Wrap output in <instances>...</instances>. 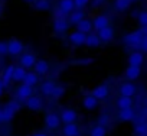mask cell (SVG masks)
Wrapping results in <instances>:
<instances>
[{"instance_id": "cell-17", "label": "cell", "mask_w": 147, "mask_h": 136, "mask_svg": "<svg viewBox=\"0 0 147 136\" xmlns=\"http://www.w3.org/2000/svg\"><path fill=\"white\" fill-rule=\"evenodd\" d=\"M118 90H120V94H121V96H127V97H133V96L137 93L136 86L131 84V83H124V84H121Z\"/></svg>"}, {"instance_id": "cell-6", "label": "cell", "mask_w": 147, "mask_h": 136, "mask_svg": "<svg viewBox=\"0 0 147 136\" xmlns=\"http://www.w3.org/2000/svg\"><path fill=\"white\" fill-rule=\"evenodd\" d=\"M45 126L48 129H58L61 126L59 114H56V113H48L45 116Z\"/></svg>"}, {"instance_id": "cell-34", "label": "cell", "mask_w": 147, "mask_h": 136, "mask_svg": "<svg viewBox=\"0 0 147 136\" xmlns=\"http://www.w3.org/2000/svg\"><path fill=\"white\" fill-rule=\"evenodd\" d=\"M63 93H65V87H63V86H56V84H55V88H53V91H52V96H53L55 99H59V97L63 96Z\"/></svg>"}, {"instance_id": "cell-37", "label": "cell", "mask_w": 147, "mask_h": 136, "mask_svg": "<svg viewBox=\"0 0 147 136\" xmlns=\"http://www.w3.org/2000/svg\"><path fill=\"white\" fill-rule=\"evenodd\" d=\"M138 22H140L141 26H147V13L146 12H141L138 15Z\"/></svg>"}, {"instance_id": "cell-36", "label": "cell", "mask_w": 147, "mask_h": 136, "mask_svg": "<svg viewBox=\"0 0 147 136\" xmlns=\"http://www.w3.org/2000/svg\"><path fill=\"white\" fill-rule=\"evenodd\" d=\"M90 0H74V6H75L77 9H82L88 5Z\"/></svg>"}, {"instance_id": "cell-43", "label": "cell", "mask_w": 147, "mask_h": 136, "mask_svg": "<svg viewBox=\"0 0 147 136\" xmlns=\"http://www.w3.org/2000/svg\"><path fill=\"white\" fill-rule=\"evenodd\" d=\"M0 123H3V113H2V107H0Z\"/></svg>"}, {"instance_id": "cell-12", "label": "cell", "mask_w": 147, "mask_h": 136, "mask_svg": "<svg viewBox=\"0 0 147 136\" xmlns=\"http://www.w3.org/2000/svg\"><path fill=\"white\" fill-rule=\"evenodd\" d=\"M62 133H63V136H80L81 130H80L78 124L74 122V123H65Z\"/></svg>"}, {"instance_id": "cell-25", "label": "cell", "mask_w": 147, "mask_h": 136, "mask_svg": "<svg viewBox=\"0 0 147 136\" xmlns=\"http://www.w3.org/2000/svg\"><path fill=\"white\" fill-rule=\"evenodd\" d=\"M13 68H15V65H7V67H6V70H5V71H3V74H2V77H0V80H2V83H3V86H5V87H6V86H9V83L12 81Z\"/></svg>"}, {"instance_id": "cell-18", "label": "cell", "mask_w": 147, "mask_h": 136, "mask_svg": "<svg viewBox=\"0 0 147 136\" xmlns=\"http://www.w3.org/2000/svg\"><path fill=\"white\" fill-rule=\"evenodd\" d=\"M32 93H33V87L28 84H20V87H18V91H16L20 100H26L29 96H32Z\"/></svg>"}, {"instance_id": "cell-31", "label": "cell", "mask_w": 147, "mask_h": 136, "mask_svg": "<svg viewBox=\"0 0 147 136\" xmlns=\"http://www.w3.org/2000/svg\"><path fill=\"white\" fill-rule=\"evenodd\" d=\"M133 135L134 136H147V126H146V123L136 124V127L133 130Z\"/></svg>"}, {"instance_id": "cell-33", "label": "cell", "mask_w": 147, "mask_h": 136, "mask_svg": "<svg viewBox=\"0 0 147 136\" xmlns=\"http://www.w3.org/2000/svg\"><path fill=\"white\" fill-rule=\"evenodd\" d=\"M130 5H131L130 0H115V9H117L118 12L127 10V9L130 7Z\"/></svg>"}, {"instance_id": "cell-19", "label": "cell", "mask_w": 147, "mask_h": 136, "mask_svg": "<svg viewBox=\"0 0 147 136\" xmlns=\"http://www.w3.org/2000/svg\"><path fill=\"white\" fill-rule=\"evenodd\" d=\"M74 9H75V6H74V0H61L59 2V12L62 15H68Z\"/></svg>"}, {"instance_id": "cell-29", "label": "cell", "mask_w": 147, "mask_h": 136, "mask_svg": "<svg viewBox=\"0 0 147 136\" xmlns=\"http://www.w3.org/2000/svg\"><path fill=\"white\" fill-rule=\"evenodd\" d=\"M55 88V83L53 81H45L42 86H40V93L43 96H52V91Z\"/></svg>"}, {"instance_id": "cell-30", "label": "cell", "mask_w": 147, "mask_h": 136, "mask_svg": "<svg viewBox=\"0 0 147 136\" xmlns=\"http://www.w3.org/2000/svg\"><path fill=\"white\" fill-rule=\"evenodd\" d=\"M90 136H107V129L104 124H97L91 129Z\"/></svg>"}, {"instance_id": "cell-16", "label": "cell", "mask_w": 147, "mask_h": 136, "mask_svg": "<svg viewBox=\"0 0 147 136\" xmlns=\"http://www.w3.org/2000/svg\"><path fill=\"white\" fill-rule=\"evenodd\" d=\"M35 62H36V56H35V54H32V52L23 54V55L20 56V65H22L23 68H32Z\"/></svg>"}, {"instance_id": "cell-1", "label": "cell", "mask_w": 147, "mask_h": 136, "mask_svg": "<svg viewBox=\"0 0 147 136\" xmlns=\"http://www.w3.org/2000/svg\"><path fill=\"white\" fill-rule=\"evenodd\" d=\"M146 32H147V26H141L138 31L128 33V35L124 38V42H125L127 45H130V46L137 48V45H138V42L141 41V38L146 36Z\"/></svg>"}, {"instance_id": "cell-39", "label": "cell", "mask_w": 147, "mask_h": 136, "mask_svg": "<svg viewBox=\"0 0 147 136\" xmlns=\"http://www.w3.org/2000/svg\"><path fill=\"white\" fill-rule=\"evenodd\" d=\"M107 122H108V117H107L105 114L100 117V124H104V126H105V124H107Z\"/></svg>"}, {"instance_id": "cell-13", "label": "cell", "mask_w": 147, "mask_h": 136, "mask_svg": "<svg viewBox=\"0 0 147 136\" xmlns=\"http://www.w3.org/2000/svg\"><path fill=\"white\" fill-rule=\"evenodd\" d=\"M108 93H110L108 86H107V84H100V86H97V87L92 90V93H91V94H92L95 99L102 100V99H105V97L108 96Z\"/></svg>"}, {"instance_id": "cell-3", "label": "cell", "mask_w": 147, "mask_h": 136, "mask_svg": "<svg viewBox=\"0 0 147 136\" xmlns=\"http://www.w3.org/2000/svg\"><path fill=\"white\" fill-rule=\"evenodd\" d=\"M59 119H61V123H74V122H77L78 114L71 107H63V109H61Z\"/></svg>"}, {"instance_id": "cell-10", "label": "cell", "mask_w": 147, "mask_h": 136, "mask_svg": "<svg viewBox=\"0 0 147 136\" xmlns=\"http://www.w3.org/2000/svg\"><path fill=\"white\" fill-rule=\"evenodd\" d=\"M118 119L121 122H133L136 119V112L133 107H127V109H120L118 113Z\"/></svg>"}, {"instance_id": "cell-35", "label": "cell", "mask_w": 147, "mask_h": 136, "mask_svg": "<svg viewBox=\"0 0 147 136\" xmlns=\"http://www.w3.org/2000/svg\"><path fill=\"white\" fill-rule=\"evenodd\" d=\"M137 48H138V51H141V52H146V51H147V36H143V38H141V41L138 42Z\"/></svg>"}, {"instance_id": "cell-41", "label": "cell", "mask_w": 147, "mask_h": 136, "mask_svg": "<svg viewBox=\"0 0 147 136\" xmlns=\"http://www.w3.org/2000/svg\"><path fill=\"white\" fill-rule=\"evenodd\" d=\"M3 91H5V86H3V83H2V80H0V96L3 94Z\"/></svg>"}, {"instance_id": "cell-22", "label": "cell", "mask_w": 147, "mask_h": 136, "mask_svg": "<svg viewBox=\"0 0 147 136\" xmlns=\"http://www.w3.org/2000/svg\"><path fill=\"white\" fill-rule=\"evenodd\" d=\"M77 31H80L82 33H90L92 31V22L88 19H81L77 23Z\"/></svg>"}, {"instance_id": "cell-20", "label": "cell", "mask_w": 147, "mask_h": 136, "mask_svg": "<svg viewBox=\"0 0 147 136\" xmlns=\"http://www.w3.org/2000/svg\"><path fill=\"white\" fill-rule=\"evenodd\" d=\"M141 74V70L140 67H136V65H128L127 70H125V78L128 80H137Z\"/></svg>"}, {"instance_id": "cell-4", "label": "cell", "mask_w": 147, "mask_h": 136, "mask_svg": "<svg viewBox=\"0 0 147 136\" xmlns=\"http://www.w3.org/2000/svg\"><path fill=\"white\" fill-rule=\"evenodd\" d=\"M25 101H26V107L32 112H40L43 109V100L39 96H29Z\"/></svg>"}, {"instance_id": "cell-15", "label": "cell", "mask_w": 147, "mask_h": 136, "mask_svg": "<svg viewBox=\"0 0 147 136\" xmlns=\"http://www.w3.org/2000/svg\"><path fill=\"white\" fill-rule=\"evenodd\" d=\"M144 61V56H143V52L141 51H134L130 54L128 56V65H136V67H141Z\"/></svg>"}, {"instance_id": "cell-28", "label": "cell", "mask_w": 147, "mask_h": 136, "mask_svg": "<svg viewBox=\"0 0 147 136\" xmlns=\"http://www.w3.org/2000/svg\"><path fill=\"white\" fill-rule=\"evenodd\" d=\"M38 80H39V77H38V74L36 73H28L26 71V75H25V78H23V84H28V86H35L36 83H38Z\"/></svg>"}, {"instance_id": "cell-38", "label": "cell", "mask_w": 147, "mask_h": 136, "mask_svg": "<svg viewBox=\"0 0 147 136\" xmlns=\"http://www.w3.org/2000/svg\"><path fill=\"white\" fill-rule=\"evenodd\" d=\"M7 54V42L0 41V55H6Z\"/></svg>"}, {"instance_id": "cell-24", "label": "cell", "mask_w": 147, "mask_h": 136, "mask_svg": "<svg viewBox=\"0 0 147 136\" xmlns=\"http://www.w3.org/2000/svg\"><path fill=\"white\" fill-rule=\"evenodd\" d=\"M25 75H26V68H23L22 65L13 68V74H12V80H13V81L20 83V81H23Z\"/></svg>"}, {"instance_id": "cell-7", "label": "cell", "mask_w": 147, "mask_h": 136, "mask_svg": "<svg viewBox=\"0 0 147 136\" xmlns=\"http://www.w3.org/2000/svg\"><path fill=\"white\" fill-rule=\"evenodd\" d=\"M114 35H115L114 28H113V26H110V25L98 31V38H100V41H101V42H110V41H113Z\"/></svg>"}, {"instance_id": "cell-8", "label": "cell", "mask_w": 147, "mask_h": 136, "mask_svg": "<svg viewBox=\"0 0 147 136\" xmlns=\"http://www.w3.org/2000/svg\"><path fill=\"white\" fill-rule=\"evenodd\" d=\"M68 26H69V23H68V20H66L63 16L55 18V20H53V31H55V32L63 33V32L68 31Z\"/></svg>"}, {"instance_id": "cell-2", "label": "cell", "mask_w": 147, "mask_h": 136, "mask_svg": "<svg viewBox=\"0 0 147 136\" xmlns=\"http://www.w3.org/2000/svg\"><path fill=\"white\" fill-rule=\"evenodd\" d=\"M20 109V103L18 100H13V101H9L5 107H2V113H3V122H10L16 112Z\"/></svg>"}, {"instance_id": "cell-23", "label": "cell", "mask_w": 147, "mask_h": 136, "mask_svg": "<svg viewBox=\"0 0 147 136\" xmlns=\"http://www.w3.org/2000/svg\"><path fill=\"white\" fill-rule=\"evenodd\" d=\"M84 45H87V46H90V48H98L100 45H101V41H100V38H98V35H94V33H88L87 36H85V44Z\"/></svg>"}, {"instance_id": "cell-42", "label": "cell", "mask_w": 147, "mask_h": 136, "mask_svg": "<svg viewBox=\"0 0 147 136\" xmlns=\"http://www.w3.org/2000/svg\"><path fill=\"white\" fill-rule=\"evenodd\" d=\"M33 136H48L45 132H36V133H33Z\"/></svg>"}, {"instance_id": "cell-14", "label": "cell", "mask_w": 147, "mask_h": 136, "mask_svg": "<svg viewBox=\"0 0 147 136\" xmlns=\"http://www.w3.org/2000/svg\"><path fill=\"white\" fill-rule=\"evenodd\" d=\"M108 25H110V19H108L107 15H100V16H97V18L94 19V22H92V28H94L95 31H100V29H102V28H105V26H108Z\"/></svg>"}, {"instance_id": "cell-44", "label": "cell", "mask_w": 147, "mask_h": 136, "mask_svg": "<svg viewBox=\"0 0 147 136\" xmlns=\"http://www.w3.org/2000/svg\"><path fill=\"white\" fill-rule=\"evenodd\" d=\"M130 2H131V3H133V2H136V0H130Z\"/></svg>"}, {"instance_id": "cell-9", "label": "cell", "mask_w": 147, "mask_h": 136, "mask_svg": "<svg viewBox=\"0 0 147 136\" xmlns=\"http://www.w3.org/2000/svg\"><path fill=\"white\" fill-rule=\"evenodd\" d=\"M85 36H87V33H82L80 31H75V32H72L69 35V42L74 46H81V45L85 44Z\"/></svg>"}, {"instance_id": "cell-27", "label": "cell", "mask_w": 147, "mask_h": 136, "mask_svg": "<svg viewBox=\"0 0 147 136\" xmlns=\"http://www.w3.org/2000/svg\"><path fill=\"white\" fill-rule=\"evenodd\" d=\"M85 18V15H84V12L81 10V9H78L77 12H71V15H69V23H72V25H77L81 19H84Z\"/></svg>"}, {"instance_id": "cell-21", "label": "cell", "mask_w": 147, "mask_h": 136, "mask_svg": "<svg viewBox=\"0 0 147 136\" xmlns=\"http://www.w3.org/2000/svg\"><path fill=\"white\" fill-rule=\"evenodd\" d=\"M82 104L87 110H94L98 106V99H95L92 94H88L82 99Z\"/></svg>"}, {"instance_id": "cell-11", "label": "cell", "mask_w": 147, "mask_h": 136, "mask_svg": "<svg viewBox=\"0 0 147 136\" xmlns=\"http://www.w3.org/2000/svg\"><path fill=\"white\" fill-rule=\"evenodd\" d=\"M33 68L38 75H45L49 71V62L45 59H36V62L33 64Z\"/></svg>"}, {"instance_id": "cell-5", "label": "cell", "mask_w": 147, "mask_h": 136, "mask_svg": "<svg viewBox=\"0 0 147 136\" xmlns=\"http://www.w3.org/2000/svg\"><path fill=\"white\" fill-rule=\"evenodd\" d=\"M23 51V44L19 39H10L7 42V54L12 56H16L19 54H22Z\"/></svg>"}, {"instance_id": "cell-40", "label": "cell", "mask_w": 147, "mask_h": 136, "mask_svg": "<svg viewBox=\"0 0 147 136\" xmlns=\"http://www.w3.org/2000/svg\"><path fill=\"white\" fill-rule=\"evenodd\" d=\"M104 2H105V0H94V2H92V6H94V7H97V6L102 5Z\"/></svg>"}, {"instance_id": "cell-32", "label": "cell", "mask_w": 147, "mask_h": 136, "mask_svg": "<svg viewBox=\"0 0 147 136\" xmlns=\"http://www.w3.org/2000/svg\"><path fill=\"white\" fill-rule=\"evenodd\" d=\"M35 7L40 12H46L51 9V3L48 2V0H36L35 2Z\"/></svg>"}, {"instance_id": "cell-26", "label": "cell", "mask_w": 147, "mask_h": 136, "mask_svg": "<svg viewBox=\"0 0 147 136\" xmlns=\"http://www.w3.org/2000/svg\"><path fill=\"white\" fill-rule=\"evenodd\" d=\"M117 106L120 109H127V107H133V99L127 97V96H120L117 100Z\"/></svg>"}]
</instances>
